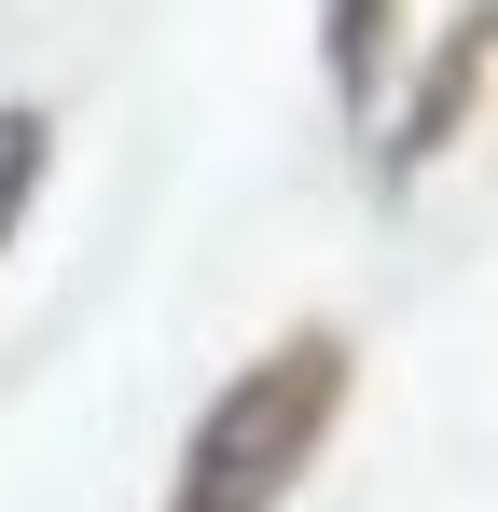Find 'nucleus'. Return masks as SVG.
<instances>
[{
  "mask_svg": "<svg viewBox=\"0 0 498 512\" xmlns=\"http://www.w3.org/2000/svg\"><path fill=\"white\" fill-rule=\"evenodd\" d=\"M319 416H332V346L263 360L236 402L194 429V457H180V512H277L291 471H305V443H319Z\"/></svg>",
  "mask_w": 498,
  "mask_h": 512,
  "instance_id": "1",
  "label": "nucleus"
}]
</instances>
